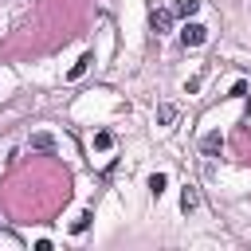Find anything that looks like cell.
I'll return each instance as SVG.
<instances>
[{
    "instance_id": "cell-2",
    "label": "cell",
    "mask_w": 251,
    "mask_h": 251,
    "mask_svg": "<svg viewBox=\"0 0 251 251\" xmlns=\"http://www.w3.org/2000/svg\"><path fill=\"white\" fill-rule=\"evenodd\" d=\"M149 24H153V31L161 35V31H169V27H173V12H165V8H153Z\"/></svg>"
},
{
    "instance_id": "cell-8",
    "label": "cell",
    "mask_w": 251,
    "mask_h": 251,
    "mask_svg": "<svg viewBox=\"0 0 251 251\" xmlns=\"http://www.w3.org/2000/svg\"><path fill=\"white\" fill-rule=\"evenodd\" d=\"M149 192H153V196L165 192V173H153V176H149Z\"/></svg>"
},
{
    "instance_id": "cell-11",
    "label": "cell",
    "mask_w": 251,
    "mask_h": 251,
    "mask_svg": "<svg viewBox=\"0 0 251 251\" xmlns=\"http://www.w3.org/2000/svg\"><path fill=\"white\" fill-rule=\"evenodd\" d=\"M71 227H75V231H86V227H90V216H86V212H82V216H78V220H75V224H71Z\"/></svg>"
},
{
    "instance_id": "cell-1",
    "label": "cell",
    "mask_w": 251,
    "mask_h": 251,
    "mask_svg": "<svg viewBox=\"0 0 251 251\" xmlns=\"http://www.w3.org/2000/svg\"><path fill=\"white\" fill-rule=\"evenodd\" d=\"M180 39H184L188 47H200V43L208 39V27H204V24H184V27H180Z\"/></svg>"
},
{
    "instance_id": "cell-6",
    "label": "cell",
    "mask_w": 251,
    "mask_h": 251,
    "mask_svg": "<svg viewBox=\"0 0 251 251\" xmlns=\"http://www.w3.org/2000/svg\"><path fill=\"white\" fill-rule=\"evenodd\" d=\"M196 12H200V0H180V4H176V16H184V20L196 16Z\"/></svg>"
},
{
    "instance_id": "cell-5",
    "label": "cell",
    "mask_w": 251,
    "mask_h": 251,
    "mask_svg": "<svg viewBox=\"0 0 251 251\" xmlns=\"http://www.w3.org/2000/svg\"><path fill=\"white\" fill-rule=\"evenodd\" d=\"M90 63H94V55H82V59H78V63L67 71V78H78V75H86V71H90Z\"/></svg>"
},
{
    "instance_id": "cell-3",
    "label": "cell",
    "mask_w": 251,
    "mask_h": 251,
    "mask_svg": "<svg viewBox=\"0 0 251 251\" xmlns=\"http://www.w3.org/2000/svg\"><path fill=\"white\" fill-rule=\"evenodd\" d=\"M196 204H200V192H196L192 184H184V192H180V208H184V212H192Z\"/></svg>"
},
{
    "instance_id": "cell-10",
    "label": "cell",
    "mask_w": 251,
    "mask_h": 251,
    "mask_svg": "<svg viewBox=\"0 0 251 251\" xmlns=\"http://www.w3.org/2000/svg\"><path fill=\"white\" fill-rule=\"evenodd\" d=\"M110 145H114L110 133H94V149H110Z\"/></svg>"
},
{
    "instance_id": "cell-7",
    "label": "cell",
    "mask_w": 251,
    "mask_h": 251,
    "mask_svg": "<svg viewBox=\"0 0 251 251\" xmlns=\"http://www.w3.org/2000/svg\"><path fill=\"white\" fill-rule=\"evenodd\" d=\"M157 122H161V126L176 122V106H161V110H157Z\"/></svg>"
},
{
    "instance_id": "cell-4",
    "label": "cell",
    "mask_w": 251,
    "mask_h": 251,
    "mask_svg": "<svg viewBox=\"0 0 251 251\" xmlns=\"http://www.w3.org/2000/svg\"><path fill=\"white\" fill-rule=\"evenodd\" d=\"M220 149H224V137H220V133H208V137H204V157H216Z\"/></svg>"
},
{
    "instance_id": "cell-9",
    "label": "cell",
    "mask_w": 251,
    "mask_h": 251,
    "mask_svg": "<svg viewBox=\"0 0 251 251\" xmlns=\"http://www.w3.org/2000/svg\"><path fill=\"white\" fill-rule=\"evenodd\" d=\"M51 145H55V141H51L47 133H35V137H31V149H51Z\"/></svg>"
}]
</instances>
